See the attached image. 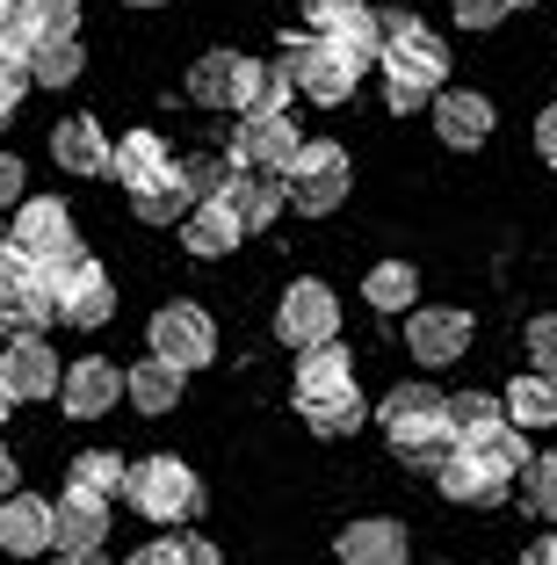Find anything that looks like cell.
Segmentation results:
<instances>
[{"mask_svg":"<svg viewBox=\"0 0 557 565\" xmlns=\"http://www.w3.org/2000/svg\"><path fill=\"white\" fill-rule=\"evenodd\" d=\"M333 551H341V565H406L413 536H406V522H392V515H362V522L341 530Z\"/></svg>","mask_w":557,"mask_h":565,"instance_id":"cell-16","label":"cell"},{"mask_svg":"<svg viewBox=\"0 0 557 565\" xmlns=\"http://www.w3.org/2000/svg\"><path fill=\"white\" fill-rule=\"evenodd\" d=\"M528 363H536L543 377H557V312L528 319Z\"/></svg>","mask_w":557,"mask_h":565,"instance_id":"cell-36","label":"cell"},{"mask_svg":"<svg viewBox=\"0 0 557 565\" xmlns=\"http://www.w3.org/2000/svg\"><path fill=\"white\" fill-rule=\"evenodd\" d=\"M276 333L290 341L297 355H312V349H326V341H341V298H333L319 276H297L290 290H282V305H276Z\"/></svg>","mask_w":557,"mask_h":565,"instance_id":"cell-6","label":"cell"},{"mask_svg":"<svg viewBox=\"0 0 557 565\" xmlns=\"http://www.w3.org/2000/svg\"><path fill=\"white\" fill-rule=\"evenodd\" d=\"M435 486H442L457 508H500V500H507V479H500V471H485L471 449H457V457L435 471Z\"/></svg>","mask_w":557,"mask_h":565,"instance_id":"cell-22","label":"cell"},{"mask_svg":"<svg viewBox=\"0 0 557 565\" xmlns=\"http://www.w3.org/2000/svg\"><path fill=\"white\" fill-rule=\"evenodd\" d=\"M522 565H557V536H536V544L522 551Z\"/></svg>","mask_w":557,"mask_h":565,"instance_id":"cell-43","label":"cell"},{"mask_svg":"<svg viewBox=\"0 0 557 565\" xmlns=\"http://www.w3.org/2000/svg\"><path fill=\"white\" fill-rule=\"evenodd\" d=\"M15 486H22V471H15V457L0 449V500H15Z\"/></svg>","mask_w":557,"mask_h":565,"instance_id":"cell-44","label":"cell"},{"mask_svg":"<svg viewBox=\"0 0 557 565\" xmlns=\"http://www.w3.org/2000/svg\"><path fill=\"white\" fill-rule=\"evenodd\" d=\"M189 95L203 109H239V117H268L290 102V81L261 58H246V51H203L196 66H189Z\"/></svg>","mask_w":557,"mask_h":565,"instance_id":"cell-1","label":"cell"},{"mask_svg":"<svg viewBox=\"0 0 557 565\" xmlns=\"http://www.w3.org/2000/svg\"><path fill=\"white\" fill-rule=\"evenodd\" d=\"M362 298L377 305V312H420V268L413 262H377L369 276H362Z\"/></svg>","mask_w":557,"mask_h":565,"instance_id":"cell-27","label":"cell"},{"mask_svg":"<svg viewBox=\"0 0 557 565\" xmlns=\"http://www.w3.org/2000/svg\"><path fill=\"white\" fill-rule=\"evenodd\" d=\"M22 203H30V196H22V160H15V152H0V211H22Z\"/></svg>","mask_w":557,"mask_h":565,"instance_id":"cell-41","label":"cell"},{"mask_svg":"<svg viewBox=\"0 0 557 565\" xmlns=\"http://www.w3.org/2000/svg\"><path fill=\"white\" fill-rule=\"evenodd\" d=\"M304 420H312V435H355L362 428V392H341V399L304 406Z\"/></svg>","mask_w":557,"mask_h":565,"instance_id":"cell-35","label":"cell"},{"mask_svg":"<svg viewBox=\"0 0 557 565\" xmlns=\"http://www.w3.org/2000/svg\"><path fill=\"white\" fill-rule=\"evenodd\" d=\"M384 81H413L427 95H442L449 81V44L413 8H384Z\"/></svg>","mask_w":557,"mask_h":565,"instance_id":"cell-3","label":"cell"},{"mask_svg":"<svg viewBox=\"0 0 557 565\" xmlns=\"http://www.w3.org/2000/svg\"><path fill=\"white\" fill-rule=\"evenodd\" d=\"M369 0H304V22H312V36H333L347 15H362Z\"/></svg>","mask_w":557,"mask_h":565,"instance_id":"cell-37","label":"cell"},{"mask_svg":"<svg viewBox=\"0 0 557 565\" xmlns=\"http://www.w3.org/2000/svg\"><path fill=\"white\" fill-rule=\"evenodd\" d=\"M347 182H355L347 146H333V138H304V152H297V167H290V211H304V217L341 211Z\"/></svg>","mask_w":557,"mask_h":565,"instance_id":"cell-5","label":"cell"},{"mask_svg":"<svg viewBox=\"0 0 557 565\" xmlns=\"http://www.w3.org/2000/svg\"><path fill=\"white\" fill-rule=\"evenodd\" d=\"M109 544V500L66 493L58 500V551H101Z\"/></svg>","mask_w":557,"mask_h":565,"instance_id":"cell-26","label":"cell"},{"mask_svg":"<svg viewBox=\"0 0 557 565\" xmlns=\"http://www.w3.org/2000/svg\"><path fill=\"white\" fill-rule=\"evenodd\" d=\"M507 420L514 428H557V377L528 370V377L507 384Z\"/></svg>","mask_w":557,"mask_h":565,"instance_id":"cell-30","label":"cell"},{"mask_svg":"<svg viewBox=\"0 0 557 565\" xmlns=\"http://www.w3.org/2000/svg\"><path fill=\"white\" fill-rule=\"evenodd\" d=\"M58 544V508L36 493H15V500H0V551L8 558H36V551Z\"/></svg>","mask_w":557,"mask_h":565,"instance_id":"cell-14","label":"cell"},{"mask_svg":"<svg viewBox=\"0 0 557 565\" xmlns=\"http://www.w3.org/2000/svg\"><path fill=\"white\" fill-rule=\"evenodd\" d=\"M81 73H87L81 36H66V44H36V51H30V81H36V87H73Z\"/></svg>","mask_w":557,"mask_h":565,"instance_id":"cell-32","label":"cell"},{"mask_svg":"<svg viewBox=\"0 0 557 565\" xmlns=\"http://www.w3.org/2000/svg\"><path fill=\"white\" fill-rule=\"evenodd\" d=\"M514 8H536V0H514Z\"/></svg>","mask_w":557,"mask_h":565,"instance_id":"cell-49","label":"cell"},{"mask_svg":"<svg viewBox=\"0 0 557 565\" xmlns=\"http://www.w3.org/2000/svg\"><path fill=\"white\" fill-rule=\"evenodd\" d=\"M0 30L15 36L22 51H36V44H66V36H81V0H15Z\"/></svg>","mask_w":557,"mask_h":565,"instance_id":"cell-17","label":"cell"},{"mask_svg":"<svg viewBox=\"0 0 557 565\" xmlns=\"http://www.w3.org/2000/svg\"><path fill=\"white\" fill-rule=\"evenodd\" d=\"M8 233H15V247L30 254L36 268H66V262H81V233H73V211H66V196H30L15 211V225H8Z\"/></svg>","mask_w":557,"mask_h":565,"instance_id":"cell-7","label":"cell"},{"mask_svg":"<svg viewBox=\"0 0 557 565\" xmlns=\"http://www.w3.org/2000/svg\"><path fill=\"white\" fill-rule=\"evenodd\" d=\"M152 355H160V363H174V370H203L217 355L211 312H203V305H189V298L160 305V312H152Z\"/></svg>","mask_w":557,"mask_h":565,"instance_id":"cell-10","label":"cell"},{"mask_svg":"<svg viewBox=\"0 0 557 565\" xmlns=\"http://www.w3.org/2000/svg\"><path fill=\"white\" fill-rule=\"evenodd\" d=\"M522 508H528V515H543V522H557V457H528Z\"/></svg>","mask_w":557,"mask_h":565,"instance_id":"cell-34","label":"cell"},{"mask_svg":"<svg viewBox=\"0 0 557 565\" xmlns=\"http://www.w3.org/2000/svg\"><path fill=\"white\" fill-rule=\"evenodd\" d=\"M51 160L66 167V174H109L116 167V138H101L95 117H66V124H51Z\"/></svg>","mask_w":557,"mask_h":565,"instance_id":"cell-18","label":"cell"},{"mask_svg":"<svg viewBox=\"0 0 557 565\" xmlns=\"http://www.w3.org/2000/svg\"><path fill=\"white\" fill-rule=\"evenodd\" d=\"M58 565H109L101 551H58Z\"/></svg>","mask_w":557,"mask_h":565,"instance_id":"cell-45","label":"cell"},{"mask_svg":"<svg viewBox=\"0 0 557 565\" xmlns=\"http://www.w3.org/2000/svg\"><path fill=\"white\" fill-rule=\"evenodd\" d=\"M36 276L51 282V298H58V319L66 327H109L116 319V282L101 262H66V268H36Z\"/></svg>","mask_w":557,"mask_h":565,"instance_id":"cell-8","label":"cell"},{"mask_svg":"<svg viewBox=\"0 0 557 565\" xmlns=\"http://www.w3.org/2000/svg\"><path fill=\"white\" fill-rule=\"evenodd\" d=\"M51 319H58V298H51L44 276H30L22 290H8V298H0V327L15 333V341H44Z\"/></svg>","mask_w":557,"mask_h":565,"instance_id":"cell-25","label":"cell"},{"mask_svg":"<svg viewBox=\"0 0 557 565\" xmlns=\"http://www.w3.org/2000/svg\"><path fill=\"white\" fill-rule=\"evenodd\" d=\"M8 247H15V233H8V225H0V254H8Z\"/></svg>","mask_w":557,"mask_h":565,"instance_id":"cell-47","label":"cell"},{"mask_svg":"<svg viewBox=\"0 0 557 565\" xmlns=\"http://www.w3.org/2000/svg\"><path fill=\"white\" fill-rule=\"evenodd\" d=\"M0 384L15 392V406L22 399H58L66 392V370H58V355L44 341H8L0 349Z\"/></svg>","mask_w":557,"mask_h":565,"instance_id":"cell-13","label":"cell"},{"mask_svg":"<svg viewBox=\"0 0 557 565\" xmlns=\"http://www.w3.org/2000/svg\"><path fill=\"white\" fill-rule=\"evenodd\" d=\"M536 152H543V160L557 167V102H550V109L536 117Z\"/></svg>","mask_w":557,"mask_h":565,"instance_id":"cell-42","label":"cell"},{"mask_svg":"<svg viewBox=\"0 0 557 565\" xmlns=\"http://www.w3.org/2000/svg\"><path fill=\"white\" fill-rule=\"evenodd\" d=\"M341 392H355V355H347L341 341H326V349H312V355H297V406L341 399Z\"/></svg>","mask_w":557,"mask_h":565,"instance_id":"cell-20","label":"cell"},{"mask_svg":"<svg viewBox=\"0 0 557 565\" xmlns=\"http://www.w3.org/2000/svg\"><path fill=\"white\" fill-rule=\"evenodd\" d=\"M124 486H131V465L116 449H81L66 471V493H87V500H116Z\"/></svg>","mask_w":557,"mask_h":565,"instance_id":"cell-28","label":"cell"},{"mask_svg":"<svg viewBox=\"0 0 557 565\" xmlns=\"http://www.w3.org/2000/svg\"><path fill=\"white\" fill-rule=\"evenodd\" d=\"M15 102H22V95H8V87H0V124H8V117H15Z\"/></svg>","mask_w":557,"mask_h":565,"instance_id":"cell-46","label":"cell"},{"mask_svg":"<svg viewBox=\"0 0 557 565\" xmlns=\"http://www.w3.org/2000/svg\"><path fill=\"white\" fill-rule=\"evenodd\" d=\"M435 138H442L449 152H478L492 138V102L471 95V87H442V95H435Z\"/></svg>","mask_w":557,"mask_h":565,"instance_id":"cell-15","label":"cell"},{"mask_svg":"<svg viewBox=\"0 0 557 565\" xmlns=\"http://www.w3.org/2000/svg\"><path fill=\"white\" fill-rule=\"evenodd\" d=\"M196 182H189V174H181V160H174V174H160V182L152 189H138L131 196V211L146 217V225H189V217H196Z\"/></svg>","mask_w":557,"mask_h":565,"instance_id":"cell-23","label":"cell"},{"mask_svg":"<svg viewBox=\"0 0 557 565\" xmlns=\"http://www.w3.org/2000/svg\"><path fill=\"white\" fill-rule=\"evenodd\" d=\"M124 565H196V551H189V536H160V544H138Z\"/></svg>","mask_w":557,"mask_h":565,"instance_id":"cell-39","label":"cell"},{"mask_svg":"<svg viewBox=\"0 0 557 565\" xmlns=\"http://www.w3.org/2000/svg\"><path fill=\"white\" fill-rule=\"evenodd\" d=\"M384 435L406 465H435L442 471L457 457V420H449V399L435 384H398L392 399H384Z\"/></svg>","mask_w":557,"mask_h":565,"instance_id":"cell-2","label":"cell"},{"mask_svg":"<svg viewBox=\"0 0 557 565\" xmlns=\"http://www.w3.org/2000/svg\"><path fill=\"white\" fill-rule=\"evenodd\" d=\"M514 15V0H457V22L463 30H500Z\"/></svg>","mask_w":557,"mask_h":565,"instance_id":"cell-40","label":"cell"},{"mask_svg":"<svg viewBox=\"0 0 557 565\" xmlns=\"http://www.w3.org/2000/svg\"><path fill=\"white\" fill-rule=\"evenodd\" d=\"M471 457H478L485 471H500L507 486H514V479L528 471V443H522V428H500V435H485V443H478Z\"/></svg>","mask_w":557,"mask_h":565,"instance_id":"cell-33","label":"cell"},{"mask_svg":"<svg viewBox=\"0 0 557 565\" xmlns=\"http://www.w3.org/2000/svg\"><path fill=\"white\" fill-rule=\"evenodd\" d=\"M297 152H304V131L290 124V109L239 117V131H232V167H239V174H290Z\"/></svg>","mask_w":557,"mask_h":565,"instance_id":"cell-9","label":"cell"},{"mask_svg":"<svg viewBox=\"0 0 557 565\" xmlns=\"http://www.w3.org/2000/svg\"><path fill=\"white\" fill-rule=\"evenodd\" d=\"M463 349H471V312H463V305H420V312L406 319V355L420 370L457 363Z\"/></svg>","mask_w":557,"mask_h":565,"instance_id":"cell-11","label":"cell"},{"mask_svg":"<svg viewBox=\"0 0 557 565\" xmlns=\"http://www.w3.org/2000/svg\"><path fill=\"white\" fill-rule=\"evenodd\" d=\"M124 500H131L146 522H189L203 508V486H196V471L181 465V457H146V465H131V486H124Z\"/></svg>","mask_w":557,"mask_h":565,"instance_id":"cell-4","label":"cell"},{"mask_svg":"<svg viewBox=\"0 0 557 565\" xmlns=\"http://www.w3.org/2000/svg\"><path fill=\"white\" fill-rule=\"evenodd\" d=\"M124 384H131V370H116L109 355H81V363L66 370V392H58V406H66L73 420H101L116 399H124Z\"/></svg>","mask_w":557,"mask_h":565,"instance_id":"cell-12","label":"cell"},{"mask_svg":"<svg viewBox=\"0 0 557 565\" xmlns=\"http://www.w3.org/2000/svg\"><path fill=\"white\" fill-rule=\"evenodd\" d=\"M181 384H189V370H174V363H160V355H146V363H131L124 399H131L138 414H167V406L181 399Z\"/></svg>","mask_w":557,"mask_h":565,"instance_id":"cell-29","label":"cell"},{"mask_svg":"<svg viewBox=\"0 0 557 565\" xmlns=\"http://www.w3.org/2000/svg\"><path fill=\"white\" fill-rule=\"evenodd\" d=\"M217 196L239 211L246 233H268V225L282 217V189H276V174H239V167H232V182L217 189Z\"/></svg>","mask_w":557,"mask_h":565,"instance_id":"cell-24","label":"cell"},{"mask_svg":"<svg viewBox=\"0 0 557 565\" xmlns=\"http://www.w3.org/2000/svg\"><path fill=\"white\" fill-rule=\"evenodd\" d=\"M449 420H457V449H478L485 435L514 428V420H507V399H485V392H463V399H449Z\"/></svg>","mask_w":557,"mask_h":565,"instance_id":"cell-31","label":"cell"},{"mask_svg":"<svg viewBox=\"0 0 557 565\" xmlns=\"http://www.w3.org/2000/svg\"><path fill=\"white\" fill-rule=\"evenodd\" d=\"M239 239H246V225H239V211H232L225 196L196 203V217L181 225V247L196 254V262H225V254H239Z\"/></svg>","mask_w":557,"mask_h":565,"instance_id":"cell-19","label":"cell"},{"mask_svg":"<svg viewBox=\"0 0 557 565\" xmlns=\"http://www.w3.org/2000/svg\"><path fill=\"white\" fill-rule=\"evenodd\" d=\"M109 174L131 189V196H138V189H152L160 174H174V160H167V138H160V131H124V138H116V167H109Z\"/></svg>","mask_w":557,"mask_h":565,"instance_id":"cell-21","label":"cell"},{"mask_svg":"<svg viewBox=\"0 0 557 565\" xmlns=\"http://www.w3.org/2000/svg\"><path fill=\"white\" fill-rule=\"evenodd\" d=\"M0 87H8V95H22V87H36L30 81V51L15 44V36L0 30Z\"/></svg>","mask_w":557,"mask_h":565,"instance_id":"cell-38","label":"cell"},{"mask_svg":"<svg viewBox=\"0 0 557 565\" xmlns=\"http://www.w3.org/2000/svg\"><path fill=\"white\" fill-rule=\"evenodd\" d=\"M124 8H167V0H124Z\"/></svg>","mask_w":557,"mask_h":565,"instance_id":"cell-48","label":"cell"}]
</instances>
